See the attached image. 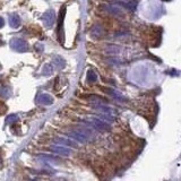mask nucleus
<instances>
[{
  "instance_id": "ddd939ff",
  "label": "nucleus",
  "mask_w": 181,
  "mask_h": 181,
  "mask_svg": "<svg viewBox=\"0 0 181 181\" xmlns=\"http://www.w3.org/2000/svg\"><path fill=\"white\" fill-rule=\"evenodd\" d=\"M91 34H92V36L94 37H100V36H102V34H103V30L101 26H94L93 28H92V31H91Z\"/></svg>"
},
{
  "instance_id": "0eeeda50",
  "label": "nucleus",
  "mask_w": 181,
  "mask_h": 181,
  "mask_svg": "<svg viewBox=\"0 0 181 181\" xmlns=\"http://www.w3.org/2000/svg\"><path fill=\"white\" fill-rule=\"evenodd\" d=\"M56 144H60V145H65V146H69V147H74V148H77L78 145L76 142H73L70 139H67V138H64V137H59V138H56L53 140Z\"/></svg>"
},
{
  "instance_id": "9b49d317",
  "label": "nucleus",
  "mask_w": 181,
  "mask_h": 181,
  "mask_svg": "<svg viewBox=\"0 0 181 181\" xmlns=\"http://www.w3.org/2000/svg\"><path fill=\"white\" fill-rule=\"evenodd\" d=\"M53 67H56L58 69H61L62 67H65V60L61 57H55L53 58Z\"/></svg>"
},
{
  "instance_id": "20e7f679",
  "label": "nucleus",
  "mask_w": 181,
  "mask_h": 181,
  "mask_svg": "<svg viewBox=\"0 0 181 181\" xmlns=\"http://www.w3.org/2000/svg\"><path fill=\"white\" fill-rule=\"evenodd\" d=\"M66 14V7L62 6L60 10V15H59V23H58V35H59V40L61 43H64V33H62V23H64V17Z\"/></svg>"
},
{
  "instance_id": "1a4fd4ad",
  "label": "nucleus",
  "mask_w": 181,
  "mask_h": 181,
  "mask_svg": "<svg viewBox=\"0 0 181 181\" xmlns=\"http://www.w3.org/2000/svg\"><path fill=\"white\" fill-rule=\"evenodd\" d=\"M9 25L10 27L17 28L20 25V17L17 14H10L9 15Z\"/></svg>"
},
{
  "instance_id": "4468645a",
  "label": "nucleus",
  "mask_w": 181,
  "mask_h": 181,
  "mask_svg": "<svg viewBox=\"0 0 181 181\" xmlns=\"http://www.w3.org/2000/svg\"><path fill=\"white\" fill-rule=\"evenodd\" d=\"M105 92L107 93H109L110 95H112L113 98H116L117 100H119V101H125V98L121 95V94H119V93H117V92H114L113 89H110V88H107L105 89Z\"/></svg>"
},
{
  "instance_id": "39448f33",
  "label": "nucleus",
  "mask_w": 181,
  "mask_h": 181,
  "mask_svg": "<svg viewBox=\"0 0 181 181\" xmlns=\"http://www.w3.org/2000/svg\"><path fill=\"white\" fill-rule=\"evenodd\" d=\"M70 138H73V139L77 140L78 143H86L88 140V137L86 135H84L83 133H80L78 130H74V131H70L69 134H68Z\"/></svg>"
},
{
  "instance_id": "412c9836",
  "label": "nucleus",
  "mask_w": 181,
  "mask_h": 181,
  "mask_svg": "<svg viewBox=\"0 0 181 181\" xmlns=\"http://www.w3.org/2000/svg\"><path fill=\"white\" fill-rule=\"evenodd\" d=\"M4 25H5V20H4V18H2L1 16H0V28L2 27Z\"/></svg>"
},
{
  "instance_id": "aec40b11",
  "label": "nucleus",
  "mask_w": 181,
  "mask_h": 181,
  "mask_svg": "<svg viewBox=\"0 0 181 181\" xmlns=\"http://www.w3.org/2000/svg\"><path fill=\"white\" fill-rule=\"evenodd\" d=\"M35 50H36V51H40V52H41L42 50H43V45H42V44H40V43H37V44H35Z\"/></svg>"
},
{
  "instance_id": "9d476101",
  "label": "nucleus",
  "mask_w": 181,
  "mask_h": 181,
  "mask_svg": "<svg viewBox=\"0 0 181 181\" xmlns=\"http://www.w3.org/2000/svg\"><path fill=\"white\" fill-rule=\"evenodd\" d=\"M104 9L109 11L110 14H113V15H120L121 14V10L119 7H116V6H112V5H103L102 6Z\"/></svg>"
},
{
  "instance_id": "423d86ee",
  "label": "nucleus",
  "mask_w": 181,
  "mask_h": 181,
  "mask_svg": "<svg viewBox=\"0 0 181 181\" xmlns=\"http://www.w3.org/2000/svg\"><path fill=\"white\" fill-rule=\"evenodd\" d=\"M51 151L55 152L57 154H60V155H65V156H69L71 154V149L67 148L65 146H59V145H55V146H51Z\"/></svg>"
},
{
  "instance_id": "f257e3e1",
  "label": "nucleus",
  "mask_w": 181,
  "mask_h": 181,
  "mask_svg": "<svg viewBox=\"0 0 181 181\" xmlns=\"http://www.w3.org/2000/svg\"><path fill=\"white\" fill-rule=\"evenodd\" d=\"M10 47L13 50L17 52H26L28 51V45L26 41H24L23 39H13L10 41Z\"/></svg>"
},
{
  "instance_id": "f03ea898",
  "label": "nucleus",
  "mask_w": 181,
  "mask_h": 181,
  "mask_svg": "<svg viewBox=\"0 0 181 181\" xmlns=\"http://www.w3.org/2000/svg\"><path fill=\"white\" fill-rule=\"evenodd\" d=\"M83 122H85V123H88V125H92L94 128L100 129V130H109V129H110V126H109V123L104 122L103 120H100V119H98V118H89L87 121L84 120Z\"/></svg>"
},
{
  "instance_id": "2eb2a0df",
  "label": "nucleus",
  "mask_w": 181,
  "mask_h": 181,
  "mask_svg": "<svg viewBox=\"0 0 181 181\" xmlns=\"http://www.w3.org/2000/svg\"><path fill=\"white\" fill-rule=\"evenodd\" d=\"M39 161H42V162H48V161H50V162H58L59 160L57 158H53V156H49V155H41V156H39Z\"/></svg>"
},
{
  "instance_id": "6e6552de",
  "label": "nucleus",
  "mask_w": 181,
  "mask_h": 181,
  "mask_svg": "<svg viewBox=\"0 0 181 181\" xmlns=\"http://www.w3.org/2000/svg\"><path fill=\"white\" fill-rule=\"evenodd\" d=\"M37 102L43 105H51L53 103V98L49 94H41L37 98Z\"/></svg>"
},
{
  "instance_id": "a211bd4d",
  "label": "nucleus",
  "mask_w": 181,
  "mask_h": 181,
  "mask_svg": "<svg viewBox=\"0 0 181 181\" xmlns=\"http://www.w3.org/2000/svg\"><path fill=\"white\" fill-rule=\"evenodd\" d=\"M17 120H18V116H17V114H10V116L7 117L6 122L9 123V125H11V123H14L15 121H17Z\"/></svg>"
},
{
  "instance_id": "f3484780",
  "label": "nucleus",
  "mask_w": 181,
  "mask_h": 181,
  "mask_svg": "<svg viewBox=\"0 0 181 181\" xmlns=\"http://www.w3.org/2000/svg\"><path fill=\"white\" fill-rule=\"evenodd\" d=\"M87 80L88 82H91V83H94V82H96V80H98V76H96V74L94 73L93 70H88Z\"/></svg>"
},
{
  "instance_id": "6ab92c4d",
  "label": "nucleus",
  "mask_w": 181,
  "mask_h": 181,
  "mask_svg": "<svg viewBox=\"0 0 181 181\" xmlns=\"http://www.w3.org/2000/svg\"><path fill=\"white\" fill-rule=\"evenodd\" d=\"M0 94L2 95V96H9V88H1V91H0Z\"/></svg>"
},
{
  "instance_id": "dca6fc26",
  "label": "nucleus",
  "mask_w": 181,
  "mask_h": 181,
  "mask_svg": "<svg viewBox=\"0 0 181 181\" xmlns=\"http://www.w3.org/2000/svg\"><path fill=\"white\" fill-rule=\"evenodd\" d=\"M94 108H95V110H98V111H101V112H103V113H108V114L112 112L111 108L103 107V105H101V104H96V105H94Z\"/></svg>"
},
{
  "instance_id": "7ed1b4c3",
  "label": "nucleus",
  "mask_w": 181,
  "mask_h": 181,
  "mask_svg": "<svg viewBox=\"0 0 181 181\" xmlns=\"http://www.w3.org/2000/svg\"><path fill=\"white\" fill-rule=\"evenodd\" d=\"M55 19H56V14H55L53 9L47 10L44 14L42 15V20H43V23L47 27H51L55 23Z\"/></svg>"
},
{
  "instance_id": "f8f14e48",
  "label": "nucleus",
  "mask_w": 181,
  "mask_h": 181,
  "mask_svg": "<svg viewBox=\"0 0 181 181\" xmlns=\"http://www.w3.org/2000/svg\"><path fill=\"white\" fill-rule=\"evenodd\" d=\"M53 70H55V67H53V65H52V64H47V65L43 67L42 75H44V76H50V75H52Z\"/></svg>"
}]
</instances>
